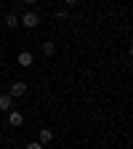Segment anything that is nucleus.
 <instances>
[{"label":"nucleus","mask_w":133,"mask_h":149,"mask_svg":"<svg viewBox=\"0 0 133 149\" xmlns=\"http://www.w3.org/2000/svg\"><path fill=\"white\" fill-rule=\"evenodd\" d=\"M11 99H19V96H24V93H27V83H22V80H16L13 85H11Z\"/></svg>","instance_id":"f03ea898"},{"label":"nucleus","mask_w":133,"mask_h":149,"mask_svg":"<svg viewBox=\"0 0 133 149\" xmlns=\"http://www.w3.org/2000/svg\"><path fill=\"white\" fill-rule=\"evenodd\" d=\"M19 24H24V27H29V29H35L37 24H40V16H37L35 11H27L22 19H19Z\"/></svg>","instance_id":"f257e3e1"},{"label":"nucleus","mask_w":133,"mask_h":149,"mask_svg":"<svg viewBox=\"0 0 133 149\" xmlns=\"http://www.w3.org/2000/svg\"><path fill=\"white\" fill-rule=\"evenodd\" d=\"M24 3H29V6H32V3H37V0H24Z\"/></svg>","instance_id":"f8f14e48"},{"label":"nucleus","mask_w":133,"mask_h":149,"mask_svg":"<svg viewBox=\"0 0 133 149\" xmlns=\"http://www.w3.org/2000/svg\"><path fill=\"white\" fill-rule=\"evenodd\" d=\"M0 109H3V112H11V109H13V99H11V93H0Z\"/></svg>","instance_id":"20e7f679"},{"label":"nucleus","mask_w":133,"mask_h":149,"mask_svg":"<svg viewBox=\"0 0 133 149\" xmlns=\"http://www.w3.org/2000/svg\"><path fill=\"white\" fill-rule=\"evenodd\" d=\"M6 123H8L11 128H19V125L24 123V115H22V112H16V109H11V112H8V120H6Z\"/></svg>","instance_id":"7ed1b4c3"},{"label":"nucleus","mask_w":133,"mask_h":149,"mask_svg":"<svg viewBox=\"0 0 133 149\" xmlns=\"http://www.w3.org/2000/svg\"><path fill=\"white\" fill-rule=\"evenodd\" d=\"M27 149H45V146H43L40 141H29V144H27Z\"/></svg>","instance_id":"9d476101"},{"label":"nucleus","mask_w":133,"mask_h":149,"mask_svg":"<svg viewBox=\"0 0 133 149\" xmlns=\"http://www.w3.org/2000/svg\"><path fill=\"white\" fill-rule=\"evenodd\" d=\"M16 61H19V67H32V61H35V59H32V53H29V51H22Z\"/></svg>","instance_id":"39448f33"},{"label":"nucleus","mask_w":133,"mask_h":149,"mask_svg":"<svg viewBox=\"0 0 133 149\" xmlns=\"http://www.w3.org/2000/svg\"><path fill=\"white\" fill-rule=\"evenodd\" d=\"M64 3H67V6H77L80 0H64Z\"/></svg>","instance_id":"9b49d317"},{"label":"nucleus","mask_w":133,"mask_h":149,"mask_svg":"<svg viewBox=\"0 0 133 149\" xmlns=\"http://www.w3.org/2000/svg\"><path fill=\"white\" fill-rule=\"evenodd\" d=\"M67 16H69V13H67V8H59V11H56V19H61V22H64Z\"/></svg>","instance_id":"1a4fd4ad"},{"label":"nucleus","mask_w":133,"mask_h":149,"mask_svg":"<svg viewBox=\"0 0 133 149\" xmlns=\"http://www.w3.org/2000/svg\"><path fill=\"white\" fill-rule=\"evenodd\" d=\"M51 141H53V130H48V128H43V130H40V144L45 146V144H51Z\"/></svg>","instance_id":"423d86ee"},{"label":"nucleus","mask_w":133,"mask_h":149,"mask_svg":"<svg viewBox=\"0 0 133 149\" xmlns=\"http://www.w3.org/2000/svg\"><path fill=\"white\" fill-rule=\"evenodd\" d=\"M43 53H45V56H53V53H56V45H53V43H43Z\"/></svg>","instance_id":"6e6552de"},{"label":"nucleus","mask_w":133,"mask_h":149,"mask_svg":"<svg viewBox=\"0 0 133 149\" xmlns=\"http://www.w3.org/2000/svg\"><path fill=\"white\" fill-rule=\"evenodd\" d=\"M6 27H8V29L19 27V16H16V13H8V16H6Z\"/></svg>","instance_id":"0eeeda50"}]
</instances>
